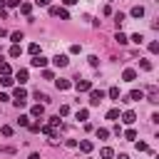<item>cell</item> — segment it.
<instances>
[{
  "instance_id": "1",
  "label": "cell",
  "mask_w": 159,
  "mask_h": 159,
  "mask_svg": "<svg viewBox=\"0 0 159 159\" xmlns=\"http://www.w3.org/2000/svg\"><path fill=\"white\" fill-rule=\"evenodd\" d=\"M144 97H147V102L159 104V87H157V84H149V87L144 89Z\"/></svg>"
},
{
  "instance_id": "2",
  "label": "cell",
  "mask_w": 159,
  "mask_h": 159,
  "mask_svg": "<svg viewBox=\"0 0 159 159\" xmlns=\"http://www.w3.org/2000/svg\"><path fill=\"white\" fill-rule=\"evenodd\" d=\"M102 99H104V92L92 87V89H89V104H92V107H99V102H102Z\"/></svg>"
},
{
  "instance_id": "3",
  "label": "cell",
  "mask_w": 159,
  "mask_h": 159,
  "mask_svg": "<svg viewBox=\"0 0 159 159\" xmlns=\"http://www.w3.org/2000/svg\"><path fill=\"white\" fill-rule=\"evenodd\" d=\"M75 80H77V82H75V89H77V92H89V89H92V82H89V80H80V77H75Z\"/></svg>"
},
{
  "instance_id": "4",
  "label": "cell",
  "mask_w": 159,
  "mask_h": 159,
  "mask_svg": "<svg viewBox=\"0 0 159 159\" xmlns=\"http://www.w3.org/2000/svg\"><path fill=\"white\" fill-rule=\"evenodd\" d=\"M52 62H55V67H67V65H70V57H67V55H55Z\"/></svg>"
},
{
  "instance_id": "5",
  "label": "cell",
  "mask_w": 159,
  "mask_h": 159,
  "mask_svg": "<svg viewBox=\"0 0 159 159\" xmlns=\"http://www.w3.org/2000/svg\"><path fill=\"white\" fill-rule=\"evenodd\" d=\"M139 99H144V92H142V89H132L124 102H139Z\"/></svg>"
},
{
  "instance_id": "6",
  "label": "cell",
  "mask_w": 159,
  "mask_h": 159,
  "mask_svg": "<svg viewBox=\"0 0 159 159\" xmlns=\"http://www.w3.org/2000/svg\"><path fill=\"white\" fill-rule=\"evenodd\" d=\"M30 65H32V67H45V65H47V57H42V55H35V57L30 60Z\"/></svg>"
},
{
  "instance_id": "7",
  "label": "cell",
  "mask_w": 159,
  "mask_h": 159,
  "mask_svg": "<svg viewBox=\"0 0 159 159\" xmlns=\"http://www.w3.org/2000/svg\"><path fill=\"white\" fill-rule=\"evenodd\" d=\"M30 114L37 117V119H42V117H45V104H35V107L30 109Z\"/></svg>"
},
{
  "instance_id": "8",
  "label": "cell",
  "mask_w": 159,
  "mask_h": 159,
  "mask_svg": "<svg viewBox=\"0 0 159 159\" xmlns=\"http://www.w3.org/2000/svg\"><path fill=\"white\" fill-rule=\"evenodd\" d=\"M122 122H124V124H134V122H137V114H134L132 109H127V112L122 114Z\"/></svg>"
},
{
  "instance_id": "9",
  "label": "cell",
  "mask_w": 159,
  "mask_h": 159,
  "mask_svg": "<svg viewBox=\"0 0 159 159\" xmlns=\"http://www.w3.org/2000/svg\"><path fill=\"white\" fill-rule=\"evenodd\" d=\"M77 147H80V152H84V154H89V152H92V147H94V144H92V142H89V139H82V142H77Z\"/></svg>"
},
{
  "instance_id": "10",
  "label": "cell",
  "mask_w": 159,
  "mask_h": 159,
  "mask_svg": "<svg viewBox=\"0 0 159 159\" xmlns=\"http://www.w3.org/2000/svg\"><path fill=\"white\" fill-rule=\"evenodd\" d=\"M122 80H124V82H134V80H137V72H134V70H124V72H122Z\"/></svg>"
},
{
  "instance_id": "11",
  "label": "cell",
  "mask_w": 159,
  "mask_h": 159,
  "mask_svg": "<svg viewBox=\"0 0 159 159\" xmlns=\"http://www.w3.org/2000/svg\"><path fill=\"white\" fill-rule=\"evenodd\" d=\"M12 99H27V92H25L22 87H15V89H12Z\"/></svg>"
},
{
  "instance_id": "12",
  "label": "cell",
  "mask_w": 159,
  "mask_h": 159,
  "mask_svg": "<svg viewBox=\"0 0 159 159\" xmlns=\"http://www.w3.org/2000/svg\"><path fill=\"white\" fill-rule=\"evenodd\" d=\"M35 99H37V104H47V102H52V99H50L45 92H40V89L35 92Z\"/></svg>"
},
{
  "instance_id": "13",
  "label": "cell",
  "mask_w": 159,
  "mask_h": 159,
  "mask_svg": "<svg viewBox=\"0 0 159 159\" xmlns=\"http://www.w3.org/2000/svg\"><path fill=\"white\" fill-rule=\"evenodd\" d=\"M20 12L30 17V12H32V2H27V0H25V2H20Z\"/></svg>"
},
{
  "instance_id": "14",
  "label": "cell",
  "mask_w": 159,
  "mask_h": 159,
  "mask_svg": "<svg viewBox=\"0 0 159 159\" xmlns=\"http://www.w3.org/2000/svg\"><path fill=\"white\" fill-rule=\"evenodd\" d=\"M50 129H62V122H60V114L57 117H50V124H47Z\"/></svg>"
},
{
  "instance_id": "15",
  "label": "cell",
  "mask_w": 159,
  "mask_h": 159,
  "mask_svg": "<svg viewBox=\"0 0 159 159\" xmlns=\"http://www.w3.org/2000/svg\"><path fill=\"white\" fill-rule=\"evenodd\" d=\"M99 157H102V159H112V157H114V149H112V147H102Z\"/></svg>"
},
{
  "instance_id": "16",
  "label": "cell",
  "mask_w": 159,
  "mask_h": 159,
  "mask_svg": "<svg viewBox=\"0 0 159 159\" xmlns=\"http://www.w3.org/2000/svg\"><path fill=\"white\" fill-rule=\"evenodd\" d=\"M27 52H30L32 57H35V55H42V50H40V45H37V42H30V47H27Z\"/></svg>"
},
{
  "instance_id": "17",
  "label": "cell",
  "mask_w": 159,
  "mask_h": 159,
  "mask_svg": "<svg viewBox=\"0 0 159 159\" xmlns=\"http://www.w3.org/2000/svg\"><path fill=\"white\" fill-rule=\"evenodd\" d=\"M132 17H144V7L142 5H134L132 7Z\"/></svg>"
},
{
  "instance_id": "18",
  "label": "cell",
  "mask_w": 159,
  "mask_h": 159,
  "mask_svg": "<svg viewBox=\"0 0 159 159\" xmlns=\"http://www.w3.org/2000/svg\"><path fill=\"white\" fill-rule=\"evenodd\" d=\"M15 77H17V80H20V84H25V82H27V77H30V75H27V70H17V75H15Z\"/></svg>"
},
{
  "instance_id": "19",
  "label": "cell",
  "mask_w": 159,
  "mask_h": 159,
  "mask_svg": "<svg viewBox=\"0 0 159 159\" xmlns=\"http://www.w3.org/2000/svg\"><path fill=\"white\" fill-rule=\"evenodd\" d=\"M12 82H15V80H12L10 75H2V77H0V84H2V87H12Z\"/></svg>"
},
{
  "instance_id": "20",
  "label": "cell",
  "mask_w": 159,
  "mask_h": 159,
  "mask_svg": "<svg viewBox=\"0 0 159 159\" xmlns=\"http://www.w3.org/2000/svg\"><path fill=\"white\" fill-rule=\"evenodd\" d=\"M124 17H127L124 12H117V15H114V25H117V30L122 27V22H124Z\"/></svg>"
},
{
  "instance_id": "21",
  "label": "cell",
  "mask_w": 159,
  "mask_h": 159,
  "mask_svg": "<svg viewBox=\"0 0 159 159\" xmlns=\"http://www.w3.org/2000/svg\"><path fill=\"white\" fill-rule=\"evenodd\" d=\"M114 40H117L119 45H127V42H129V37H127L124 32H117V35H114Z\"/></svg>"
},
{
  "instance_id": "22",
  "label": "cell",
  "mask_w": 159,
  "mask_h": 159,
  "mask_svg": "<svg viewBox=\"0 0 159 159\" xmlns=\"http://www.w3.org/2000/svg\"><path fill=\"white\" fill-rule=\"evenodd\" d=\"M70 87H72L70 80H57V89H70Z\"/></svg>"
},
{
  "instance_id": "23",
  "label": "cell",
  "mask_w": 159,
  "mask_h": 159,
  "mask_svg": "<svg viewBox=\"0 0 159 159\" xmlns=\"http://www.w3.org/2000/svg\"><path fill=\"white\" fill-rule=\"evenodd\" d=\"M77 119H80V122H87V119H89V109H80V112H77Z\"/></svg>"
},
{
  "instance_id": "24",
  "label": "cell",
  "mask_w": 159,
  "mask_h": 159,
  "mask_svg": "<svg viewBox=\"0 0 159 159\" xmlns=\"http://www.w3.org/2000/svg\"><path fill=\"white\" fill-rule=\"evenodd\" d=\"M10 40H12V45H20V40H22V32H10Z\"/></svg>"
},
{
  "instance_id": "25",
  "label": "cell",
  "mask_w": 159,
  "mask_h": 159,
  "mask_svg": "<svg viewBox=\"0 0 159 159\" xmlns=\"http://www.w3.org/2000/svg\"><path fill=\"white\" fill-rule=\"evenodd\" d=\"M20 52H22L20 45H12V47H10V57H20Z\"/></svg>"
},
{
  "instance_id": "26",
  "label": "cell",
  "mask_w": 159,
  "mask_h": 159,
  "mask_svg": "<svg viewBox=\"0 0 159 159\" xmlns=\"http://www.w3.org/2000/svg\"><path fill=\"white\" fill-rule=\"evenodd\" d=\"M109 99H119V87H109Z\"/></svg>"
},
{
  "instance_id": "27",
  "label": "cell",
  "mask_w": 159,
  "mask_h": 159,
  "mask_svg": "<svg viewBox=\"0 0 159 159\" xmlns=\"http://www.w3.org/2000/svg\"><path fill=\"white\" fill-rule=\"evenodd\" d=\"M107 119H112V122H114V119H119V109H117V107H114V109H109V112H107Z\"/></svg>"
},
{
  "instance_id": "28",
  "label": "cell",
  "mask_w": 159,
  "mask_h": 159,
  "mask_svg": "<svg viewBox=\"0 0 159 159\" xmlns=\"http://www.w3.org/2000/svg\"><path fill=\"white\" fill-rule=\"evenodd\" d=\"M27 129H30V132H42V124H40V122H30Z\"/></svg>"
},
{
  "instance_id": "29",
  "label": "cell",
  "mask_w": 159,
  "mask_h": 159,
  "mask_svg": "<svg viewBox=\"0 0 159 159\" xmlns=\"http://www.w3.org/2000/svg\"><path fill=\"white\" fill-rule=\"evenodd\" d=\"M129 40H132V42H137V45H142V42H144V35H139V32H134V35H132Z\"/></svg>"
},
{
  "instance_id": "30",
  "label": "cell",
  "mask_w": 159,
  "mask_h": 159,
  "mask_svg": "<svg viewBox=\"0 0 159 159\" xmlns=\"http://www.w3.org/2000/svg\"><path fill=\"white\" fill-rule=\"evenodd\" d=\"M87 62H89L92 67H99V57H97V55H89V57H87Z\"/></svg>"
},
{
  "instance_id": "31",
  "label": "cell",
  "mask_w": 159,
  "mask_h": 159,
  "mask_svg": "<svg viewBox=\"0 0 159 159\" xmlns=\"http://www.w3.org/2000/svg\"><path fill=\"white\" fill-rule=\"evenodd\" d=\"M17 124H20V127H27V124H30V117L20 114V117H17Z\"/></svg>"
},
{
  "instance_id": "32",
  "label": "cell",
  "mask_w": 159,
  "mask_h": 159,
  "mask_svg": "<svg viewBox=\"0 0 159 159\" xmlns=\"http://www.w3.org/2000/svg\"><path fill=\"white\" fill-rule=\"evenodd\" d=\"M97 137H99V139H107V137H109V129L99 127V129H97Z\"/></svg>"
},
{
  "instance_id": "33",
  "label": "cell",
  "mask_w": 159,
  "mask_h": 159,
  "mask_svg": "<svg viewBox=\"0 0 159 159\" xmlns=\"http://www.w3.org/2000/svg\"><path fill=\"white\" fill-rule=\"evenodd\" d=\"M139 67H142L144 72H149V70H152V62H149V60H142V62H139Z\"/></svg>"
},
{
  "instance_id": "34",
  "label": "cell",
  "mask_w": 159,
  "mask_h": 159,
  "mask_svg": "<svg viewBox=\"0 0 159 159\" xmlns=\"http://www.w3.org/2000/svg\"><path fill=\"white\" fill-rule=\"evenodd\" d=\"M124 134V139H137V132L134 129H127V132H122Z\"/></svg>"
},
{
  "instance_id": "35",
  "label": "cell",
  "mask_w": 159,
  "mask_h": 159,
  "mask_svg": "<svg viewBox=\"0 0 159 159\" xmlns=\"http://www.w3.org/2000/svg\"><path fill=\"white\" fill-rule=\"evenodd\" d=\"M0 75H10V65L7 62H0Z\"/></svg>"
},
{
  "instance_id": "36",
  "label": "cell",
  "mask_w": 159,
  "mask_h": 159,
  "mask_svg": "<svg viewBox=\"0 0 159 159\" xmlns=\"http://www.w3.org/2000/svg\"><path fill=\"white\" fill-rule=\"evenodd\" d=\"M0 132H2V137H12V127H7V124H5Z\"/></svg>"
},
{
  "instance_id": "37",
  "label": "cell",
  "mask_w": 159,
  "mask_h": 159,
  "mask_svg": "<svg viewBox=\"0 0 159 159\" xmlns=\"http://www.w3.org/2000/svg\"><path fill=\"white\" fill-rule=\"evenodd\" d=\"M57 17H62V20H70V12H67L65 7H60V15H57Z\"/></svg>"
},
{
  "instance_id": "38",
  "label": "cell",
  "mask_w": 159,
  "mask_h": 159,
  "mask_svg": "<svg viewBox=\"0 0 159 159\" xmlns=\"http://www.w3.org/2000/svg\"><path fill=\"white\" fill-rule=\"evenodd\" d=\"M42 80H55V75H52V70H45V72H42Z\"/></svg>"
},
{
  "instance_id": "39",
  "label": "cell",
  "mask_w": 159,
  "mask_h": 159,
  "mask_svg": "<svg viewBox=\"0 0 159 159\" xmlns=\"http://www.w3.org/2000/svg\"><path fill=\"white\" fill-rule=\"evenodd\" d=\"M25 102H27V99H12V104H15L17 109H22V107H25Z\"/></svg>"
},
{
  "instance_id": "40",
  "label": "cell",
  "mask_w": 159,
  "mask_h": 159,
  "mask_svg": "<svg viewBox=\"0 0 159 159\" xmlns=\"http://www.w3.org/2000/svg\"><path fill=\"white\" fill-rule=\"evenodd\" d=\"M149 52H159V42H149Z\"/></svg>"
},
{
  "instance_id": "41",
  "label": "cell",
  "mask_w": 159,
  "mask_h": 159,
  "mask_svg": "<svg viewBox=\"0 0 159 159\" xmlns=\"http://www.w3.org/2000/svg\"><path fill=\"white\" fill-rule=\"evenodd\" d=\"M60 114H62V117H67V114H70V107H67V104H62V107H60Z\"/></svg>"
},
{
  "instance_id": "42",
  "label": "cell",
  "mask_w": 159,
  "mask_h": 159,
  "mask_svg": "<svg viewBox=\"0 0 159 159\" xmlns=\"http://www.w3.org/2000/svg\"><path fill=\"white\" fill-rule=\"evenodd\" d=\"M65 147H72V149H75V147H77V139H65Z\"/></svg>"
},
{
  "instance_id": "43",
  "label": "cell",
  "mask_w": 159,
  "mask_h": 159,
  "mask_svg": "<svg viewBox=\"0 0 159 159\" xmlns=\"http://www.w3.org/2000/svg\"><path fill=\"white\" fill-rule=\"evenodd\" d=\"M137 149H139V152H147L149 147H147V142H137Z\"/></svg>"
},
{
  "instance_id": "44",
  "label": "cell",
  "mask_w": 159,
  "mask_h": 159,
  "mask_svg": "<svg viewBox=\"0 0 159 159\" xmlns=\"http://www.w3.org/2000/svg\"><path fill=\"white\" fill-rule=\"evenodd\" d=\"M5 5H7V7H17V5H20V0H5Z\"/></svg>"
},
{
  "instance_id": "45",
  "label": "cell",
  "mask_w": 159,
  "mask_h": 159,
  "mask_svg": "<svg viewBox=\"0 0 159 159\" xmlns=\"http://www.w3.org/2000/svg\"><path fill=\"white\" fill-rule=\"evenodd\" d=\"M80 50H82V47H80V45H77V42H75V45H72V47H70V52H72V55H77V52H80Z\"/></svg>"
},
{
  "instance_id": "46",
  "label": "cell",
  "mask_w": 159,
  "mask_h": 159,
  "mask_svg": "<svg viewBox=\"0 0 159 159\" xmlns=\"http://www.w3.org/2000/svg\"><path fill=\"white\" fill-rule=\"evenodd\" d=\"M35 5H40V7H47V5H50V0H35Z\"/></svg>"
},
{
  "instance_id": "47",
  "label": "cell",
  "mask_w": 159,
  "mask_h": 159,
  "mask_svg": "<svg viewBox=\"0 0 159 159\" xmlns=\"http://www.w3.org/2000/svg\"><path fill=\"white\" fill-rule=\"evenodd\" d=\"M27 159H40V154H37V152H32V154H30Z\"/></svg>"
},
{
  "instance_id": "48",
  "label": "cell",
  "mask_w": 159,
  "mask_h": 159,
  "mask_svg": "<svg viewBox=\"0 0 159 159\" xmlns=\"http://www.w3.org/2000/svg\"><path fill=\"white\" fill-rule=\"evenodd\" d=\"M62 2H65V5H75L77 0H62Z\"/></svg>"
},
{
  "instance_id": "49",
  "label": "cell",
  "mask_w": 159,
  "mask_h": 159,
  "mask_svg": "<svg viewBox=\"0 0 159 159\" xmlns=\"http://www.w3.org/2000/svg\"><path fill=\"white\" fill-rule=\"evenodd\" d=\"M117 159H129V157H127V154H119V157H117Z\"/></svg>"
}]
</instances>
